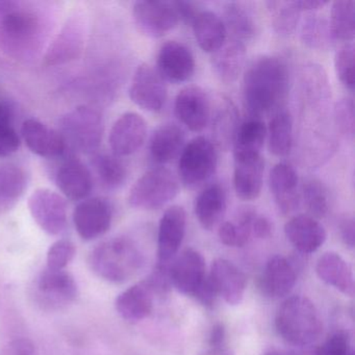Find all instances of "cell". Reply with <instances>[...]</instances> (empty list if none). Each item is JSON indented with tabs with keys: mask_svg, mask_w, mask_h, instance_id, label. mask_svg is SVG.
Masks as SVG:
<instances>
[{
	"mask_svg": "<svg viewBox=\"0 0 355 355\" xmlns=\"http://www.w3.org/2000/svg\"><path fill=\"white\" fill-rule=\"evenodd\" d=\"M265 355H284L282 353L278 352V351H269V352L266 353Z\"/></svg>",
	"mask_w": 355,
	"mask_h": 355,
	"instance_id": "55",
	"label": "cell"
},
{
	"mask_svg": "<svg viewBox=\"0 0 355 355\" xmlns=\"http://www.w3.org/2000/svg\"><path fill=\"white\" fill-rule=\"evenodd\" d=\"M297 280L294 265L286 257L275 255L266 263L259 280L263 294L270 298H282L292 292Z\"/></svg>",
	"mask_w": 355,
	"mask_h": 355,
	"instance_id": "25",
	"label": "cell"
},
{
	"mask_svg": "<svg viewBox=\"0 0 355 355\" xmlns=\"http://www.w3.org/2000/svg\"><path fill=\"white\" fill-rule=\"evenodd\" d=\"M14 123V107L8 101L0 103V159L10 157L20 146Z\"/></svg>",
	"mask_w": 355,
	"mask_h": 355,
	"instance_id": "42",
	"label": "cell"
},
{
	"mask_svg": "<svg viewBox=\"0 0 355 355\" xmlns=\"http://www.w3.org/2000/svg\"><path fill=\"white\" fill-rule=\"evenodd\" d=\"M28 209L33 219L46 234L59 236L65 232L67 203L61 195L49 189H38L28 198Z\"/></svg>",
	"mask_w": 355,
	"mask_h": 355,
	"instance_id": "10",
	"label": "cell"
},
{
	"mask_svg": "<svg viewBox=\"0 0 355 355\" xmlns=\"http://www.w3.org/2000/svg\"><path fill=\"white\" fill-rule=\"evenodd\" d=\"M144 263L142 252L130 239L113 238L93 249L89 257L91 270L101 279L122 284L132 279Z\"/></svg>",
	"mask_w": 355,
	"mask_h": 355,
	"instance_id": "2",
	"label": "cell"
},
{
	"mask_svg": "<svg viewBox=\"0 0 355 355\" xmlns=\"http://www.w3.org/2000/svg\"><path fill=\"white\" fill-rule=\"evenodd\" d=\"M174 112L178 120L191 132H202L211 118V101L199 87H186L176 96Z\"/></svg>",
	"mask_w": 355,
	"mask_h": 355,
	"instance_id": "17",
	"label": "cell"
},
{
	"mask_svg": "<svg viewBox=\"0 0 355 355\" xmlns=\"http://www.w3.org/2000/svg\"><path fill=\"white\" fill-rule=\"evenodd\" d=\"M92 165L101 184L107 189L120 188L128 178L125 166L113 153H94Z\"/></svg>",
	"mask_w": 355,
	"mask_h": 355,
	"instance_id": "38",
	"label": "cell"
},
{
	"mask_svg": "<svg viewBox=\"0 0 355 355\" xmlns=\"http://www.w3.org/2000/svg\"><path fill=\"white\" fill-rule=\"evenodd\" d=\"M59 132L67 149L94 155L103 141V117L92 107H76L60 119Z\"/></svg>",
	"mask_w": 355,
	"mask_h": 355,
	"instance_id": "6",
	"label": "cell"
},
{
	"mask_svg": "<svg viewBox=\"0 0 355 355\" xmlns=\"http://www.w3.org/2000/svg\"><path fill=\"white\" fill-rule=\"evenodd\" d=\"M226 31L232 35V40L242 44L250 42L257 34V21L254 12L245 3H230L224 10Z\"/></svg>",
	"mask_w": 355,
	"mask_h": 355,
	"instance_id": "32",
	"label": "cell"
},
{
	"mask_svg": "<svg viewBox=\"0 0 355 355\" xmlns=\"http://www.w3.org/2000/svg\"><path fill=\"white\" fill-rule=\"evenodd\" d=\"M329 26L334 40L352 42L355 35V3L353 0H338L332 3Z\"/></svg>",
	"mask_w": 355,
	"mask_h": 355,
	"instance_id": "37",
	"label": "cell"
},
{
	"mask_svg": "<svg viewBox=\"0 0 355 355\" xmlns=\"http://www.w3.org/2000/svg\"><path fill=\"white\" fill-rule=\"evenodd\" d=\"M226 331L223 324L218 323L211 328L209 343L211 348H220L225 344Z\"/></svg>",
	"mask_w": 355,
	"mask_h": 355,
	"instance_id": "52",
	"label": "cell"
},
{
	"mask_svg": "<svg viewBox=\"0 0 355 355\" xmlns=\"http://www.w3.org/2000/svg\"><path fill=\"white\" fill-rule=\"evenodd\" d=\"M147 136V123L137 113L123 114L112 126L109 144L112 153L117 157H128L137 153L144 144Z\"/></svg>",
	"mask_w": 355,
	"mask_h": 355,
	"instance_id": "16",
	"label": "cell"
},
{
	"mask_svg": "<svg viewBox=\"0 0 355 355\" xmlns=\"http://www.w3.org/2000/svg\"><path fill=\"white\" fill-rule=\"evenodd\" d=\"M21 135L28 149L39 157L59 159L67 151L65 141L59 130L38 120H26L22 124Z\"/></svg>",
	"mask_w": 355,
	"mask_h": 355,
	"instance_id": "20",
	"label": "cell"
},
{
	"mask_svg": "<svg viewBox=\"0 0 355 355\" xmlns=\"http://www.w3.org/2000/svg\"><path fill=\"white\" fill-rule=\"evenodd\" d=\"M171 286L180 294L192 297L205 306H213L217 295L211 286L203 255L188 248L173 259L169 265Z\"/></svg>",
	"mask_w": 355,
	"mask_h": 355,
	"instance_id": "4",
	"label": "cell"
},
{
	"mask_svg": "<svg viewBox=\"0 0 355 355\" xmlns=\"http://www.w3.org/2000/svg\"><path fill=\"white\" fill-rule=\"evenodd\" d=\"M284 234L288 242L303 254L315 252L327 239V232L319 220L309 215L291 218L284 225Z\"/></svg>",
	"mask_w": 355,
	"mask_h": 355,
	"instance_id": "24",
	"label": "cell"
},
{
	"mask_svg": "<svg viewBox=\"0 0 355 355\" xmlns=\"http://www.w3.org/2000/svg\"><path fill=\"white\" fill-rule=\"evenodd\" d=\"M55 184L66 198L82 201L88 198L93 188L90 170L76 157L64 159L55 172Z\"/></svg>",
	"mask_w": 355,
	"mask_h": 355,
	"instance_id": "22",
	"label": "cell"
},
{
	"mask_svg": "<svg viewBox=\"0 0 355 355\" xmlns=\"http://www.w3.org/2000/svg\"><path fill=\"white\" fill-rule=\"evenodd\" d=\"M213 55L211 66L217 78L225 84L236 82L244 67L246 45L232 40Z\"/></svg>",
	"mask_w": 355,
	"mask_h": 355,
	"instance_id": "33",
	"label": "cell"
},
{
	"mask_svg": "<svg viewBox=\"0 0 355 355\" xmlns=\"http://www.w3.org/2000/svg\"><path fill=\"white\" fill-rule=\"evenodd\" d=\"M317 355H354L350 338L345 331H336L325 340Z\"/></svg>",
	"mask_w": 355,
	"mask_h": 355,
	"instance_id": "47",
	"label": "cell"
},
{
	"mask_svg": "<svg viewBox=\"0 0 355 355\" xmlns=\"http://www.w3.org/2000/svg\"><path fill=\"white\" fill-rule=\"evenodd\" d=\"M273 232V224L265 216L257 215L251 227V234L257 239H268Z\"/></svg>",
	"mask_w": 355,
	"mask_h": 355,
	"instance_id": "48",
	"label": "cell"
},
{
	"mask_svg": "<svg viewBox=\"0 0 355 355\" xmlns=\"http://www.w3.org/2000/svg\"><path fill=\"white\" fill-rule=\"evenodd\" d=\"M36 296L39 304L45 309H65L78 299V284L66 270L45 268L37 278Z\"/></svg>",
	"mask_w": 355,
	"mask_h": 355,
	"instance_id": "9",
	"label": "cell"
},
{
	"mask_svg": "<svg viewBox=\"0 0 355 355\" xmlns=\"http://www.w3.org/2000/svg\"><path fill=\"white\" fill-rule=\"evenodd\" d=\"M76 245L69 240H59L49 247L46 255V268L65 270L76 257Z\"/></svg>",
	"mask_w": 355,
	"mask_h": 355,
	"instance_id": "45",
	"label": "cell"
},
{
	"mask_svg": "<svg viewBox=\"0 0 355 355\" xmlns=\"http://www.w3.org/2000/svg\"><path fill=\"white\" fill-rule=\"evenodd\" d=\"M267 138V126L259 118L249 117L239 126L234 138V157L261 155L263 143Z\"/></svg>",
	"mask_w": 355,
	"mask_h": 355,
	"instance_id": "36",
	"label": "cell"
},
{
	"mask_svg": "<svg viewBox=\"0 0 355 355\" xmlns=\"http://www.w3.org/2000/svg\"><path fill=\"white\" fill-rule=\"evenodd\" d=\"M199 355H234V353L224 346L220 348H209V350Z\"/></svg>",
	"mask_w": 355,
	"mask_h": 355,
	"instance_id": "54",
	"label": "cell"
},
{
	"mask_svg": "<svg viewBox=\"0 0 355 355\" xmlns=\"http://www.w3.org/2000/svg\"><path fill=\"white\" fill-rule=\"evenodd\" d=\"M315 273L322 282L345 296H354L355 282L352 267L338 253L326 252L321 255L315 263Z\"/></svg>",
	"mask_w": 355,
	"mask_h": 355,
	"instance_id": "27",
	"label": "cell"
},
{
	"mask_svg": "<svg viewBox=\"0 0 355 355\" xmlns=\"http://www.w3.org/2000/svg\"><path fill=\"white\" fill-rule=\"evenodd\" d=\"M187 214L184 207L172 205L159 220L157 232L159 263H168L180 251L186 234Z\"/></svg>",
	"mask_w": 355,
	"mask_h": 355,
	"instance_id": "18",
	"label": "cell"
},
{
	"mask_svg": "<svg viewBox=\"0 0 355 355\" xmlns=\"http://www.w3.org/2000/svg\"><path fill=\"white\" fill-rule=\"evenodd\" d=\"M301 39L307 47L317 51H327L334 41L329 22L318 15H309L303 21Z\"/></svg>",
	"mask_w": 355,
	"mask_h": 355,
	"instance_id": "40",
	"label": "cell"
},
{
	"mask_svg": "<svg viewBox=\"0 0 355 355\" xmlns=\"http://www.w3.org/2000/svg\"><path fill=\"white\" fill-rule=\"evenodd\" d=\"M173 3L180 20L184 24H192L197 14L199 13L196 6L194 3H188V1H173Z\"/></svg>",
	"mask_w": 355,
	"mask_h": 355,
	"instance_id": "49",
	"label": "cell"
},
{
	"mask_svg": "<svg viewBox=\"0 0 355 355\" xmlns=\"http://www.w3.org/2000/svg\"><path fill=\"white\" fill-rule=\"evenodd\" d=\"M275 327L282 340L294 346L313 344L323 332L319 311L309 298L292 296L278 309Z\"/></svg>",
	"mask_w": 355,
	"mask_h": 355,
	"instance_id": "3",
	"label": "cell"
},
{
	"mask_svg": "<svg viewBox=\"0 0 355 355\" xmlns=\"http://www.w3.org/2000/svg\"><path fill=\"white\" fill-rule=\"evenodd\" d=\"M180 192V182L166 168H153L143 174L130 189L128 203L143 211H155L171 202Z\"/></svg>",
	"mask_w": 355,
	"mask_h": 355,
	"instance_id": "7",
	"label": "cell"
},
{
	"mask_svg": "<svg viewBox=\"0 0 355 355\" xmlns=\"http://www.w3.org/2000/svg\"><path fill=\"white\" fill-rule=\"evenodd\" d=\"M113 209L109 201L101 197L80 201L73 211V223L78 236L92 241L103 236L111 228Z\"/></svg>",
	"mask_w": 355,
	"mask_h": 355,
	"instance_id": "13",
	"label": "cell"
},
{
	"mask_svg": "<svg viewBox=\"0 0 355 355\" xmlns=\"http://www.w3.org/2000/svg\"><path fill=\"white\" fill-rule=\"evenodd\" d=\"M218 166L217 148L205 137L191 140L180 153L178 174L187 188H196L207 182Z\"/></svg>",
	"mask_w": 355,
	"mask_h": 355,
	"instance_id": "8",
	"label": "cell"
},
{
	"mask_svg": "<svg viewBox=\"0 0 355 355\" xmlns=\"http://www.w3.org/2000/svg\"><path fill=\"white\" fill-rule=\"evenodd\" d=\"M157 71L163 80L182 84L194 76L196 63L192 51L186 45L178 41H168L157 53Z\"/></svg>",
	"mask_w": 355,
	"mask_h": 355,
	"instance_id": "15",
	"label": "cell"
},
{
	"mask_svg": "<svg viewBox=\"0 0 355 355\" xmlns=\"http://www.w3.org/2000/svg\"><path fill=\"white\" fill-rule=\"evenodd\" d=\"M302 198L309 216L315 220L323 219L329 211V194L323 182L309 178L302 184Z\"/></svg>",
	"mask_w": 355,
	"mask_h": 355,
	"instance_id": "41",
	"label": "cell"
},
{
	"mask_svg": "<svg viewBox=\"0 0 355 355\" xmlns=\"http://www.w3.org/2000/svg\"><path fill=\"white\" fill-rule=\"evenodd\" d=\"M132 16L140 32L151 38L165 36L180 22L173 1H137L132 7Z\"/></svg>",
	"mask_w": 355,
	"mask_h": 355,
	"instance_id": "12",
	"label": "cell"
},
{
	"mask_svg": "<svg viewBox=\"0 0 355 355\" xmlns=\"http://www.w3.org/2000/svg\"><path fill=\"white\" fill-rule=\"evenodd\" d=\"M272 28L279 36H290L296 30L300 20V10L296 1H267Z\"/></svg>",
	"mask_w": 355,
	"mask_h": 355,
	"instance_id": "39",
	"label": "cell"
},
{
	"mask_svg": "<svg viewBox=\"0 0 355 355\" xmlns=\"http://www.w3.org/2000/svg\"><path fill=\"white\" fill-rule=\"evenodd\" d=\"M340 234L346 246L353 248L355 240V223L352 217H345L340 223Z\"/></svg>",
	"mask_w": 355,
	"mask_h": 355,
	"instance_id": "50",
	"label": "cell"
},
{
	"mask_svg": "<svg viewBox=\"0 0 355 355\" xmlns=\"http://www.w3.org/2000/svg\"><path fill=\"white\" fill-rule=\"evenodd\" d=\"M234 157V188L236 196L245 201L254 200L263 188L265 159L261 155Z\"/></svg>",
	"mask_w": 355,
	"mask_h": 355,
	"instance_id": "21",
	"label": "cell"
},
{
	"mask_svg": "<svg viewBox=\"0 0 355 355\" xmlns=\"http://www.w3.org/2000/svg\"><path fill=\"white\" fill-rule=\"evenodd\" d=\"M290 73L284 60L263 55L253 61L244 74L243 98L249 116L261 117L284 109Z\"/></svg>",
	"mask_w": 355,
	"mask_h": 355,
	"instance_id": "1",
	"label": "cell"
},
{
	"mask_svg": "<svg viewBox=\"0 0 355 355\" xmlns=\"http://www.w3.org/2000/svg\"><path fill=\"white\" fill-rule=\"evenodd\" d=\"M334 124L340 135L349 140L354 139L355 115L354 101L350 97L340 99L334 105Z\"/></svg>",
	"mask_w": 355,
	"mask_h": 355,
	"instance_id": "44",
	"label": "cell"
},
{
	"mask_svg": "<svg viewBox=\"0 0 355 355\" xmlns=\"http://www.w3.org/2000/svg\"><path fill=\"white\" fill-rule=\"evenodd\" d=\"M5 355H35L34 346L30 340L19 338L9 345Z\"/></svg>",
	"mask_w": 355,
	"mask_h": 355,
	"instance_id": "51",
	"label": "cell"
},
{
	"mask_svg": "<svg viewBox=\"0 0 355 355\" xmlns=\"http://www.w3.org/2000/svg\"><path fill=\"white\" fill-rule=\"evenodd\" d=\"M209 276L217 297H221L230 305L242 302L247 278L240 268L228 259H217L211 263Z\"/></svg>",
	"mask_w": 355,
	"mask_h": 355,
	"instance_id": "19",
	"label": "cell"
},
{
	"mask_svg": "<svg viewBox=\"0 0 355 355\" xmlns=\"http://www.w3.org/2000/svg\"><path fill=\"white\" fill-rule=\"evenodd\" d=\"M86 22L84 16L76 13L68 18L59 34L49 45L43 61L44 65L59 66L80 57L85 44Z\"/></svg>",
	"mask_w": 355,
	"mask_h": 355,
	"instance_id": "11",
	"label": "cell"
},
{
	"mask_svg": "<svg viewBox=\"0 0 355 355\" xmlns=\"http://www.w3.org/2000/svg\"><path fill=\"white\" fill-rule=\"evenodd\" d=\"M184 130L176 124L159 126L149 141V153L153 161L163 165L175 159L184 148Z\"/></svg>",
	"mask_w": 355,
	"mask_h": 355,
	"instance_id": "30",
	"label": "cell"
},
{
	"mask_svg": "<svg viewBox=\"0 0 355 355\" xmlns=\"http://www.w3.org/2000/svg\"><path fill=\"white\" fill-rule=\"evenodd\" d=\"M155 293L146 279L130 286L118 295L115 301L117 313L128 322H140L153 313Z\"/></svg>",
	"mask_w": 355,
	"mask_h": 355,
	"instance_id": "26",
	"label": "cell"
},
{
	"mask_svg": "<svg viewBox=\"0 0 355 355\" xmlns=\"http://www.w3.org/2000/svg\"><path fill=\"white\" fill-rule=\"evenodd\" d=\"M195 39L205 53H215L226 42L227 31L223 19L211 11H199L191 24Z\"/></svg>",
	"mask_w": 355,
	"mask_h": 355,
	"instance_id": "31",
	"label": "cell"
},
{
	"mask_svg": "<svg viewBox=\"0 0 355 355\" xmlns=\"http://www.w3.org/2000/svg\"><path fill=\"white\" fill-rule=\"evenodd\" d=\"M28 188L26 171L15 164H0V214L13 209Z\"/></svg>",
	"mask_w": 355,
	"mask_h": 355,
	"instance_id": "34",
	"label": "cell"
},
{
	"mask_svg": "<svg viewBox=\"0 0 355 355\" xmlns=\"http://www.w3.org/2000/svg\"><path fill=\"white\" fill-rule=\"evenodd\" d=\"M298 184L296 170L291 164H276L270 171V190L282 215H290L299 207Z\"/></svg>",
	"mask_w": 355,
	"mask_h": 355,
	"instance_id": "23",
	"label": "cell"
},
{
	"mask_svg": "<svg viewBox=\"0 0 355 355\" xmlns=\"http://www.w3.org/2000/svg\"><path fill=\"white\" fill-rule=\"evenodd\" d=\"M269 150L275 157H284L292 150L294 135H293V118L286 109L279 110L273 114L267 128Z\"/></svg>",
	"mask_w": 355,
	"mask_h": 355,
	"instance_id": "35",
	"label": "cell"
},
{
	"mask_svg": "<svg viewBox=\"0 0 355 355\" xmlns=\"http://www.w3.org/2000/svg\"><path fill=\"white\" fill-rule=\"evenodd\" d=\"M41 34L40 17L17 3H0V44L13 53L36 47Z\"/></svg>",
	"mask_w": 355,
	"mask_h": 355,
	"instance_id": "5",
	"label": "cell"
},
{
	"mask_svg": "<svg viewBox=\"0 0 355 355\" xmlns=\"http://www.w3.org/2000/svg\"><path fill=\"white\" fill-rule=\"evenodd\" d=\"M334 69L343 86L352 92L355 87L354 45L352 42L345 43L336 51Z\"/></svg>",
	"mask_w": 355,
	"mask_h": 355,
	"instance_id": "43",
	"label": "cell"
},
{
	"mask_svg": "<svg viewBox=\"0 0 355 355\" xmlns=\"http://www.w3.org/2000/svg\"><path fill=\"white\" fill-rule=\"evenodd\" d=\"M130 97L135 105L148 112H159L167 99L165 82L157 70L147 64L137 68L130 87Z\"/></svg>",
	"mask_w": 355,
	"mask_h": 355,
	"instance_id": "14",
	"label": "cell"
},
{
	"mask_svg": "<svg viewBox=\"0 0 355 355\" xmlns=\"http://www.w3.org/2000/svg\"><path fill=\"white\" fill-rule=\"evenodd\" d=\"M227 209V197L223 187L213 184L203 189L194 203L195 216L205 230H211L223 218Z\"/></svg>",
	"mask_w": 355,
	"mask_h": 355,
	"instance_id": "29",
	"label": "cell"
},
{
	"mask_svg": "<svg viewBox=\"0 0 355 355\" xmlns=\"http://www.w3.org/2000/svg\"><path fill=\"white\" fill-rule=\"evenodd\" d=\"M220 241L228 247H244L250 240L251 230L238 222H224L220 225Z\"/></svg>",
	"mask_w": 355,
	"mask_h": 355,
	"instance_id": "46",
	"label": "cell"
},
{
	"mask_svg": "<svg viewBox=\"0 0 355 355\" xmlns=\"http://www.w3.org/2000/svg\"><path fill=\"white\" fill-rule=\"evenodd\" d=\"M240 116L232 99L220 97L217 105L211 109V118L213 144L222 150L227 151L232 147L240 126Z\"/></svg>",
	"mask_w": 355,
	"mask_h": 355,
	"instance_id": "28",
	"label": "cell"
},
{
	"mask_svg": "<svg viewBox=\"0 0 355 355\" xmlns=\"http://www.w3.org/2000/svg\"><path fill=\"white\" fill-rule=\"evenodd\" d=\"M296 5L300 12H315L325 7L328 3L322 0H298Z\"/></svg>",
	"mask_w": 355,
	"mask_h": 355,
	"instance_id": "53",
	"label": "cell"
}]
</instances>
